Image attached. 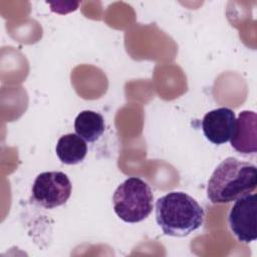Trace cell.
Wrapping results in <instances>:
<instances>
[{
  "mask_svg": "<svg viewBox=\"0 0 257 257\" xmlns=\"http://www.w3.org/2000/svg\"><path fill=\"white\" fill-rule=\"evenodd\" d=\"M256 185V166L229 157L218 165L210 177L207 197L213 204L230 203L252 193Z\"/></svg>",
  "mask_w": 257,
  "mask_h": 257,
  "instance_id": "6da1fadb",
  "label": "cell"
},
{
  "mask_svg": "<svg viewBox=\"0 0 257 257\" xmlns=\"http://www.w3.org/2000/svg\"><path fill=\"white\" fill-rule=\"evenodd\" d=\"M204 219V209L184 192H170L156 202V221L165 235L188 236L203 225Z\"/></svg>",
  "mask_w": 257,
  "mask_h": 257,
  "instance_id": "7a4b0ae2",
  "label": "cell"
},
{
  "mask_svg": "<svg viewBox=\"0 0 257 257\" xmlns=\"http://www.w3.org/2000/svg\"><path fill=\"white\" fill-rule=\"evenodd\" d=\"M150 185L138 177L123 181L112 196L113 211L126 223H139L149 217L154 208Z\"/></svg>",
  "mask_w": 257,
  "mask_h": 257,
  "instance_id": "3957f363",
  "label": "cell"
},
{
  "mask_svg": "<svg viewBox=\"0 0 257 257\" xmlns=\"http://www.w3.org/2000/svg\"><path fill=\"white\" fill-rule=\"evenodd\" d=\"M72 191V185L66 174L62 172H43L34 180L32 197L34 201L46 209H53L66 203Z\"/></svg>",
  "mask_w": 257,
  "mask_h": 257,
  "instance_id": "277c9868",
  "label": "cell"
},
{
  "mask_svg": "<svg viewBox=\"0 0 257 257\" xmlns=\"http://www.w3.org/2000/svg\"><path fill=\"white\" fill-rule=\"evenodd\" d=\"M256 216L257 197L255 193L235 200L228 215V224L231 232L240 242L247 244L257 239Z\"/></svg>",
  "mask_w": 257,
  "mask_h": 257,
  "instance_id": "5b68a950",
  "label": "cell"
},
{
  "mask_svg": "<svg viewBox=\"0 0 257 257\" xmlns=\"http://www.w3.org/2000/svg\"><path fill=\"white\" fill-rule=\"evenodd\" d=\"M235 112L228 107H219L207 112L202 119V130L211 143L222 145L230 141L235 128Z\"/></svg>",
  "mask_w": 257,
  "mask_h": 257,
  "instance_id": "8992f818",
  "label": "cell"
},
{
  "mask_svg": "<svg viewBox=\"0 0 257 257\" xmlns=\"http://www.w3.org/2000/svg\"><path fill=\"white\" fill-rule=\"evenodd\" d=\"M232 148L240 154L257 152V115L253 110H243L236 118L235 128L230 139Z\"/></svg>",
  "mask_w": 257,
  "mask_h": 257,
  "instance_id": "52a82bcc",
  "label": "cell"
},
{
  "mask_svg": "<svg viewBox=\"0 0 257 257\" xmlns=\"http://www.w3.org/2000/svg\"><path fill=\"white\" fill-rule=\"evenodd\" d=\"M55 152L61 163L76 165L85 158L87 145L77 134H66L57 141Z\"/></svg>",
  "mask_w": 257,
  "mask_h": 257,
  "instance_id": "ba28073f",
  "label": "cell"
},
{
  "mask_svg": "<svg viewBox=\"0 0 257 257\" xmlns=\"http://www.w3.org/2000/svg\"><path fill=\"white\" fill-rule=\"evenodd\" d=\"M74 130L85 142L93 143L104 133L103 116L93 110H82L75 117Z\"/></svg>",
  "mask_w": 257,
  "mask_h": 257,
  "instance_id": "9c48e42d",
  "label": "cell"
}]
</instances>
